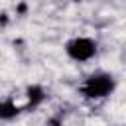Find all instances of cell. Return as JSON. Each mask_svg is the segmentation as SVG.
Returning a JSON list of instances; mask_svg holds the SVG:
<instances>
[{"instance_id":"obj_1","label":"cell","mask_w":126,"mask_h":126,"mask_svg":"<svg viewBox=\"0 0 126 126\" xmlns=\"http://www.w3.org/2000/svg\"><path fill=\"white\" fill-rule=\"evenodd\" d=\"M114 89H116V79L110 73H93L79 85V93L91 100L106 98L108 94H112Z\"/></svg>"},{"instance_id":"obj_2","label":"cell","mask_w":126,"mask_h":126,"mask_svg":"<svg viewBox=\"0 0 126 126\" xmlns=\"http://www.w3.org/2000/svg\"><path fill=\"white\" fill-rule=\"evenodd\" d=\"M98 51V45L94 39L87 37V35H77V37H71L67 43H65V53L69 59L77 61V63H87L91 61Z\"/></svg>"},{"instance_id":"obj_3","label":"cell","mask_w":126,"mask_h":126,"mask_svg":"<svg viewBox=\"0 0 126 126\" xmlns=\"http://www.w3.org/2000/svg\"><path fill=\"white\" fill-rule=\"evenodd\" d=\"M26 96H28V104L35 106V104H39V102L45 98V91H43L39 85H30L28 91H26Z\"/></svg>"},{"instance_id":"obj_4","label":"cell","mask_w":126,"mask_h":126,"mask_svg":"<svg viewBox=\"0 0 126 126\" xmlns=\"http://www.w3.org/2000/svg\"><path fill=\"white\" fill-rule=\"evenodd\" d=\"M18 112H20V108H18V104H16L14 100H4V102H0V118L10 120V118L18 116Z\"/></svg>"},{"instance_id":"obj_5","label":"cell","mask_w":126,"mask_h":126,"mask_svg":"<svg viewBox=\"0 0 126 126\" xmlns=\"http://www.w3.org/2000/svg\"><path fill=\"white\" fill-rule=\"evenodd\" d=\"M71 2H81V0H71Z\"/></svg>"}]
</instances>
